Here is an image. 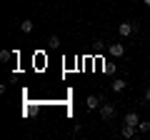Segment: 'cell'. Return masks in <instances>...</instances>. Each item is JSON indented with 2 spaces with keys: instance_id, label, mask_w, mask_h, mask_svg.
<instances>
[{
  "instance_id": "13",
  "label": "cell",
  "mask_w": 150,
  "mask_h": 140,
  "mask_svg": "<svg viewBox=\"0 0 150 140\" xmlns=\"http://www.w3.org/2000/svg\"><path fill=\"white\" fill-rule=\"evenodd\" d=\"M143 3H145V5H148V8H150V0H143Z\"/></svg>"
},
{
  "instance_id": "2",
  "label": "cell",
  "mask_w": 150,
  "mask_h": 140,
  "mask_svg": "<svg viewBox=\"0 0 150 140\" xmlns=\"http://www.w3.org/2000/svg\"><path fill=\"white\" fill-rule=\"evenodd\" d=\"M98 110H100V118L103 120H112V118H115V105H110V103H103Z\"/></svg>"
},
{
  "instance_id": "12",
  "label": "cell",
  "mask_w": 150,
  "mask_h": 140,
  "mask_svg": "<svg viewBox=\"0 0 150 140\" xmlns=\"http://www.w3.org/2000/svg\"><path fill=\"white\" fill-rule=\"evenodd\" d=\"M143 98H145V103H150V88H145V95Z\"/></svg>"
},
{
  "instance_id": "9",
  "label": "cell",
  "mask_w": 150,
  "mask_h": 140,
  "mask_svg": "<svg viewBox=\"0 0 150 140\" xmlns=\"http://www.w3.org/2000/svg\"><path fill=\"white\" fill-rule=\"evenodd\" d=\"M33 28H35V25H33V20H28V18H25V20H20V30L23 33H33Z\"/></svg>"
},
{
  "instance_id": "10",
  "label": "cell",
  "mask_w": 150,
  "mask_h": 140,
  "mask_svg": "<svg viewBox=\"0 0 150 140\" xmlns=\"http://www.w3.org/2000/svg\"><path fill=\"white\" fill-rule=\"evenodd\" d=\"M48 43H50V48H60V38H58V35H50Z\"/></svg>"
},
{
  "instance_id": "6",
  "label": "cell",
  "mask_w": 150,
  "mask_h": 140,
  "mask_svg": "<svg viewBox=\"0 0 150 140\" xmlns=\"http://www.w3.org/2000/svg\"><path fill=\"white\" fill-rule=\"evenodd\" d=\"M103 105V98L100 95H90L88 98V110H95V108H100Z\"/></svg>"
},
{
  "instance_id": "7",
  "label": "cell",
  "mask_w": 150,
  "mask_h": 140,
  "mask_svg": "<svg viewBox=\"0 0 150 140\" xmlns=\"http://www.w3.org/2000/svg\"><path fill=\"white\" fill-rule=\"evenodd\" d=\"M120 135H123V138H135V128H133V125H125L123 123V130H120Z\"/></svg>"
},
{
  "instance_id": "8",
  "label": "cell",
  "mask_w": 150,
  "mask_h": 140,
  "mask_svg": "<svg viewBox=\"0 0 150 140\" xmlns=\"http://www.w3.org/2000/svg\"><path fill=\"white\" fill-rule=\"evenodd\" d=\"M10 58H18V53H10V50H0V63H8Z\"/></svg>"
},
{
  "instance_id": "3",
  "label": "cell",
  "mask_w": 150,
  "mask_h": 140,
  "mask_svg": "<svg viewBox=\"0 0 150 140\" xmlns=\"http://www.w3.org/2000/svg\"><path fill=\"white\" fill-rule=\"evenodd\" d=\"M108 53H110L112 58H123L125 55V45L123 43H110L108 45Z\"/></svg>"
},
{
  "instance_id": "4",
  "label": "cell",
  "mask_w": 150,
  "mask_h": 140,
  "mask_svg": "<svg viewBox=\"0 0 150 140\" xmlns=\"http://www.w3.org/2000/svg\"><path fill=\"white\" fill-rule=\"evenodd\" d=\"M123 123H125V125H133V128H138V125H140V118H138V113H125Z\"/></svg>"
},
{
  "instance_id": "1",
  "label": "cell",
  "mask_w": 150,
  "mask_h": 140,
  "mask_svg": "<svg viewBox=\"0 0 150 140\" xmlns=\"http://www.w3.org/2000/svg\"><path fill=\"white\" fill-rule=\"evenodd\" d=\"M118 33H120V38H130L133 33H138V23H130V20H123L118 25Z\"/></svg>"
},
{
  "instance_id": "11",
  "label": "cell",
  "mask_w": 150,
  "mask_h": 140,
  "mask_svg": "<svg viewBox=\"0 0 150 140\" xmlns=\"http://www.w3.org/2000/svg\"><path fill=\"white\" fill-rule=\"evenodd\" d=\"M138 130H140V133H150V123H143V120H140Z\"/></svg>"
},
{
  "instance_id": "5",
  "label": "cell",
  "mask_w": 150,
  "mask_h": 140,
  "mask_svg": "<svg viewBox=\"0 0 150 140\" xmlns=\"http://www.w3.org/2000/svg\"><path fill=\"white\" fill-rule=\"evenodd\" d=\"M110 88H112V93H123L125 88H128V83H125L123 78H115V80L110 83Z\"/></svg>"
}]
</instances>
